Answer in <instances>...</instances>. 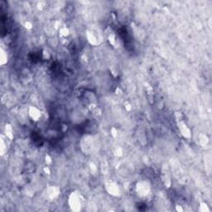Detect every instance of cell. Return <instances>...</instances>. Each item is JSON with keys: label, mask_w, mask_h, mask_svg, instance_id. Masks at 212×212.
<instances>
[{"label": "cell", "mask_w": 212, "mask_h": 212, "mask_svg": "<svg viewBox=\"0 0 212 212\" xmlns=\"http://www.w3.org/2000/svg\"><path fill=\"white\" fill-rule=\"evenodd\" d=\"M176 210H177V211H179V212H182L184 210V209L181 207V206H176Z\"/></svg>", "instance_id": "26"}, {"label": "cell", "mask_w": 212, "mask_h": 212, "mask_svg": "<svg viewBox=\"0 0 212 212\" xmlns=\"http://www.w3.org/2000/svg\"><path fill=\"white\" fill-rule=\"evenodd\" d=\"M8 54L5 52V50L1 47L0 48V65L1 66H4L8 63Z\"/></svg>", "instance_id": "14"}, {"label": "cell", "mask_w": 212, "mask_h": 212, "mask_svg": "<svg viewBox=\"0 0 212 212\" xmlns=\"http://www.w3.org/2000/svg\"><path fill=\"white\" fill-rule=\"evenodd\" d=\"M59 33H60V36H61V38H66L68 36H69L70 30H69V28H68L66 26L62 25V26L59 28Z\"/></svg>", "instance_id": "17"}, {"label": "cell", "mask_w": 212, "mask_h": 212, "mask_svg": "<svg viewBox=\"0 0 212 212\" xmlns=\"http://www.w3.org/2000/svg\"><path fill=\"white\" fill-rule=\"evenodd\" d=\"M151 186L148 181H140L136 185V192L139 196L145 197L150 192Z\"/></svg>", "instance_id": "4"}, {"label": "cell", "mask_w": 212, "mask_h": 212, "mask_svg": "<svg viewBox=\"0 0 212 212\" xmlns=\"http://www.w3.org/2000/svg\"><path fill=\"white\" fill-rule=\"evenodd\" d=\"M4 135L8 140H13V129L12 125L10 124H6L4 127Z\"/></svg>", "instance_id": "11"}, {"label": "cell", "mask_w": 212, "mask_h": 212, "mask_svg": "<svg viewBox=\"0 0 212 212\" xmlns=\"http://www.w3.org/2000/svg\"><path fill=\"white\" fill-rule=\"evenodd\" d=\"M42 55H43V58H44L45 60H48V59H50V57H51V55H50V53H49V52L47 50H43Z\"/></svg>", "instance_id": "20"}, {"label": "cell", "mask_w": 212, "mask_h": 212, "mask_svg": "<svg viewBox=\"0 0 212 212\" xmlns=\"http://www.w3.org/2000/svg\"><path fill=\"white\" fill-rule=\"evenodd\" d=\"M198 143L201 147H206L209 143V138L206 134L201 133L198 137Z\"/></svg>", "instance_id": "15"}, {"label": "cell", "mask_w": 212, "mask_h": 212, "mask_svg": "<svg viewBox=\"0 0 212 212\" xmlns=\"http://www.w3.org/2000/svg\"><path fill=\"white\" fill-rule=\"evenodd\" d=\"M161 180L162 181L164 186L167 188H170L172 186V177L171 172L167 164H163L161 168Z\"/></svg>", "instance_id": "3"}, {"label": "cell", "mask_w": 212, "mask_h": 212, "mask_svg": "<svg viewBox=\"0 0 212 212\" xmlns=\"http://www.w3.org/2000/svg\"><path fill=\"white\" fill-rule=\"evenodd\" d=\"M144 85L145 90H146V96H147V99H148V103H149V104L153 105L155 103V93L153 87L148 82H146L144 84Z\"/></svg>", "instance_id": "7"}, {"label": "cell", "mask_w": 212, "mask_h": 212, "mask_svg": "<svg viewBox=\"0 0 212 212\" xmlns=\"http://www.w3.org/2000/svg\"><path fill=\"white\" fill-rule=\"evenodd\" d=\"M104 187L107 192L111 196H120V188L115 181L112 180H107L104 182Z\"/></svg>", "instance_id": "5"}, {"label": "cell", "mask_w": 212, "mask_h": 212, "mask_svg": "<svg viewBox=\"0 0 212 212\" xmlns=\"http://www.w3.org/2000/svg\"><path fill=\"white\" fill-rule=\"evenodd\" d=\"M87 107H88L89 110L91 112V114H92L93 115L95 116V117H100V116L102 115V111H101V109L97 106L96 104L90 103L88 104Z\"/></svg>", "instance_id": "10"}, {"label": "cell", "mask_w": 212, "mask_h": 212, "mask_svg": "<svg viewBox=\"0 0 212 212\" xmlns=\"http://www.w3.org/2000/svg\"><path fill=\"white\" fill-rule=\"evenodd\" d=\"M105 35L107 36V38L109 41V44L117 48L119 45V42L118 38H117V36H116L115 32H114L112 30V28L110 27H108L105 30Z\"/></svg>", "instance_id": "6"}, {"label": "cell", "mask_w": 212, "mask_h": 212, "mask_svg": "<svg viewBox=\"0 0 212 212\" xmlns=\"http://www.w3.org/2000/svg\"><path fill=\"white\" fill-rule=\"evenodd\" d=\"M28 115L33 121H38L39 119L42 117V113L40 111V109H37L35 106L30 105L28 107Z\"/></svg>", "instance_id": "8"}, {"label": "cell", "mask_w": 212, "mask_h": 212, "mask_svg": "<svg viewBox=\"0 0 212 212\" xmlns=\"http://www.w3.org/2000/svg\"><path fill=\"white\" fill-rule=\"evenodd\" d=\"M175 120L177 123V126L178 130L180 131L181 134L182 135V137L186 139H191V131L186 124V123L184 121L183 115L181 112H175L174 114Z\"/></svg>", "instance_id": "1"}, {"label": "cell", "mask_w": 212, "mask_h": 212, "mask_svg": "<svg viewBox=\"0 0 212 212\" xmlns=\"http://www.w3.org/2000/svg\"><path fill=\"white\" fill-rule=\"evenodd\" d=\"M123 154V152H122V149L121 148H118L117 149L115 150V152H114V155L115 156H117V157H121Z\"/></svg>", "instance_id": "21"}, {"label": "cell", "mask_w": 212, "mask_h": 212, "mask_svg": "<svg viewBox=\"0 0 212 212\" xmlns=\"http://www.w3.org/2000/svg\"><path fill=\"white\" fill-rule=\"evenodd\" d=\"M115 92H116V94H117V95H120L122 91H121V89H119V87H118V88L116 89Z\"/></svg>", "instance_id": "27"}, {"label": "cell", "mask_w": 212, "mask_h": 212, "mask_svg": "<svg viewBox=\"0 0 212 212\" xmlns=\"http://www.w3.org/2000/svg\"><path fill=\"white\" fill-rule=\"evenodd\" d=\"M111 134H112V136L114 137V138H116V137H117L118 132H117V130H116L115 128H112V129H111Z\"/></svg>", "instance_id": "24"}, {"label": "cell", "mask_w": 212, "mask_h": 212, "mask_svg": "<svg viewBox=\"0 0 212 212\" xmlns=\"http://www.w3.org/2000/svg\"><path fill=\"white\" fill-rule=\"evenodd\" d=\"M45 162L47 166H49V165H51V164L52 163V158H51V156H50V155L47 154L45 156Z\"/></svg>", "instance_id": "19"}, {"label": "cell", "mask_w": 212, "mask_h": 212, "mask_svg": "<svg viewBox=\"0 0 212 212\" xmlns=\"http://www.w3.org/2000/svg\"><path fill=\"white\" fill-rule=\"evenodd\" d=\"M86 37H87V40H88V42H90L91 45L97 46L100 44L99 40H98V38L96 37V36L95 35L93 32H87Z\"/></svg>", "instance_id": "12"}, {"label": "cell", "mask_w": 212, "mask_h": 212, "mask_svg": "<svg viewBox=\"0 0 212 212\" xmlns=\"http://www.w3.org/2000/svg\"><path fill=\"white\" fill-rule=\"evenodd\" d=\"M68 205L72 211H80L82 207V199L80 194L77 191H73L68 197Z\"/></svg>", "instance_id": "2"}, {"label": "cell", "mask_w": 212, "mask_h": 212, "mask_svg": "<svg viewBox=\"0 0 212 212\" xmlns=\"http://www.w3.org/2000/svg\"><path fill=\"white\" fill-rule=\"evenodd\" d=\"M7 138L5 137V135H1V139H0V153L1 155L3 156L7 151Z\"/></svg>", "instance_id": "13"}, {"label": "cell", "mask_w": 212, "mask_h": 212, "mask_svg": "<svg viewBox=\"0 0 212 212\" xmlns=\"http://www.w3.org/2000/svg\"><path fill=\"white\" fill-rule=\"evenodd\" d=\"M24 26H25V27H26L27 29H28V30L32 28V23H31V22H29V21H27L26 23H25V24H24Z\"/></svg>", "instance_id": "22"}, {"label": "cell", "mask_w": 212, "mask_h": 212, "mask_svg": "<svg viewBox=\"0 0 212 212\" xmlns=\"http://www.w3.org/2000/svg\"><path fill=\"white\" fill-rule=\"evenodd\" d=\"M124 107H125V109L127 111H130V110L132 109V106H131V104H130L129 102H126V103L124 104Z\"/></svg>", "instance_id": "23"}, {"label": "cell", "mask_w": 212, "mask_h": 212, "mask_svg": "<svg viewBox=\"0 0 212 212\" xmlns=\"http://www.w3.org/2000/svg\"><path fill=\"white\" fill-rule=\"evenodd\" d=\"M60 189L59 187L56 186H51L47 187V195L49 197L50 200H54L56 198H57L59 195H60Z\"/></svg>", "instance_id": "9"}, {"label": "cell", "mask_w": 212, "mask_h": 212, "mask_svg": "<svg viewBox=\"0 0 212 212\" xmlns=\"http://www.w3.org/2000/svg\"><path fill=\"white\" fill-rule=\"evenodd\" d=\"M43 170H44V172H45L46 174H50L51 173V171H50V168H49V167L47 165L44 168H43Z\"/></svg>", "instance_id": "25"}, {"label": "cell", "mask_w": 212, "mask_h": 212, "mask_svg": "<svg viewBox=\"0 0 212 212\" xmlns=\"http://www.w3.org/2000/svg\"><path fill=\"white\" fill-rule=\"evenodd\" d=\"M199 210L201 212H209L210 210L209 206H207V204L206 202H201L200 204Z\"/></svg>", "instance_id": "18"}, {"label": "cell", "mask_w": 212, "mask_h": 212, "mask_svg": "<svg viewBox=\"0 0 212 212\" xmlns=\"http://www.w3.org/2000/svg\"><path fill=\"white\" fill-rule=\"evenodd\" d=\"M100 172H102V174H104V175L108 174L109 170V163H108V162L105 160L101 161V162H100Z\"/></svg>", "instance_id": "16"}]
</instances>
